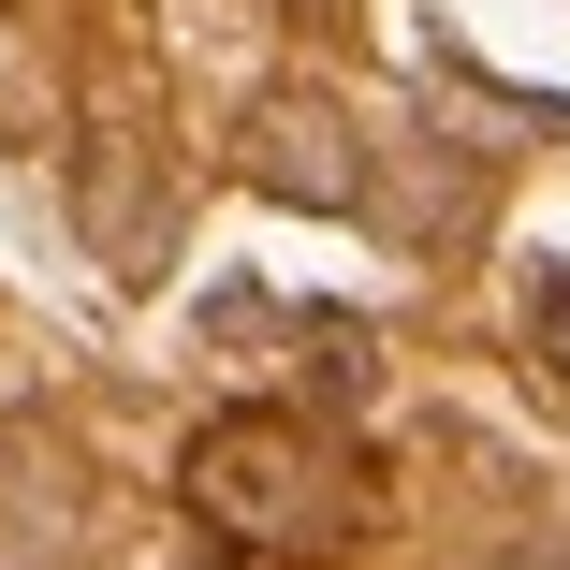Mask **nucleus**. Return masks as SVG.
I'll list each match as a JSON object with an SVG mask.
<instances>
[{
  "label": "nucleus",
  "instance_id": "f257e3e1",
  "mask_svg": "<svg viewBox=\"0 0 570 570\" xmlns=\"http://www.w3.org/2000/svg\"><path fill=\"white\" fill-rule=\"evenodd\" d=\"M176 483H190V527L219 556H249V570H307V556L352 541V512H366V469L307 410H219Z\"/></svg>",
  "mask_w": 570,
  "mask_h": 570
},
{
  "label": "nucleus",
  "instance_id": "f03ea898",
  "mask_svg": "<svg viewBox=\"0 0 570 570\" xmlns=\"http://www.w3.org/2000/svg\"><path fill=\"white\" fill-rule=\"evenodd\" d=\"M264 190L366 205V161H352V132H336V102H278V118H264Z\"/></svg>",
  "mask_w": 570,
  "mask_h": 570
},
{
  "label": "nucleus",
  "instance_id": "7ed1b4c3",
  "mask_svg": "<svg viewBox=\"0 0 570 570\" xmlns=\"http://www.w3.org/2000/svg\"><path fill=\"white\" fill-rule=\"evenodd\" d=\"M527 336H541V352L570 366V264H541V293H527Z\"/></svg>",
  "mask_w": 570,
  "mask_h": 570
},
{
  "label": "nucleus",
  "instance_id": "20e7f679",
  "mask_svg": "<svg viewBox=\"0 0 570 570\" xmlns=\"http://www.w3.org/2000/svg\"><path fill=\"white\" fill-rule=\"evenodd\" d=\"M527 570H570V541H556V556H527Z\"/></svg>",
  "mask_w": 570,
  "mask_h": 570
}]
</instances>
